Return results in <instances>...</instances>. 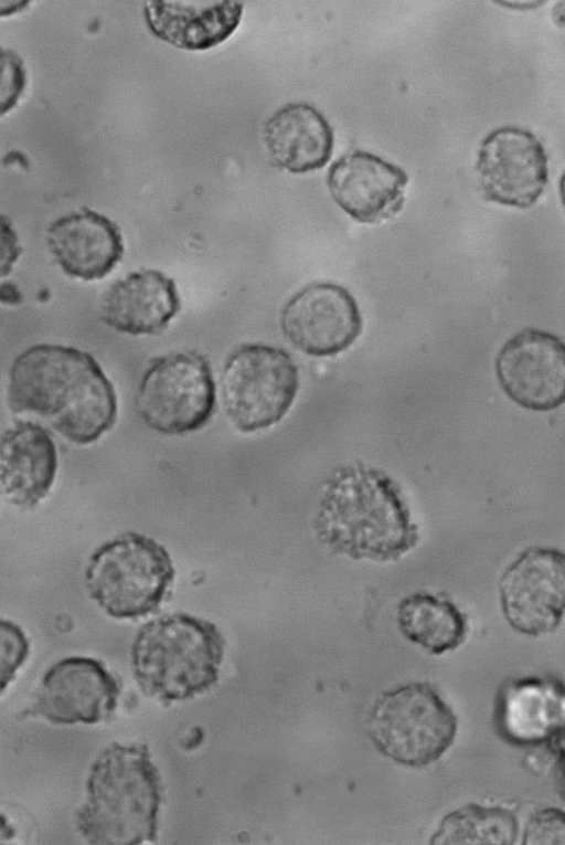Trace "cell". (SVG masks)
Returning <instances> with one entry per match:
<instances>
[{
  "instance_id": "obj_5",
  "label": "cell",
  "mask_w": 565,
  "mask_h": 845,
  "mask_svg": "<svg viewBox=\"0 0 565 845\" xmlns=\"http://www.w3.org/2000/svg\"><path fill=\"white\" fill-rule=\"evenodd\" d=\"M175 578L168 550L139 532H124L100 545L85 570L88 595L114 619L156 611Z\"/></svg>"
},
{
  "instance_id": "obj_21",
  "label": "cell",
  "mask_w": 565,
  "mask_h": 845,
  "mask_svg": "<svg viewBox=\"0 0 565 845\" xmlns=\"http://www.w3.org/2000/svg\"><path fill=\"white\" fill-rule=\"evenodd\" d=\"M396 623L404 637L434 655L456 649L468 632L467 615L451 600L427 592L402 598Z\"/></svg>"
},
{
  "instance_id": "obj_2",
  "label": "cell",
  "mask_w": 565,
  "mask_h": 845,
  "mask_svg": "<svg viewBox=\"0 0 565 845\" xmlns=\"http://www.w3.org/2000/svg\"><path fill=\"white\" fill-rule=\"evenodd\" d=\"M312 529L321 545L352 560L397 561L419 541L399 485L360 462L334 469L324 480Z\"/></svg>"
},
{
  "instance_id": "obj_16",
  "label": "cell",
  "mask_w": 565,
  "mask_h": 845,
  "mask_svg": "<svg viewBox=\"0 0 565 845\" xmlns=\"http://www.w3.org/2000/svg\"><path fill=\"white\" fill-rule=\"evenodd\" d=\"M181 308L177 286L157 270L130 272L103 294L99 316L116 331L156 335L164 330Z\"/></svg>"
},
{
  "instance_id": "obj_6",
  "label": "cell",
  "mask_w": 565,
  "mask_h": 845,
  "mask_svg": "<svg viewBox=\"0 0 565 845\" xmlns=\"http://www.w3.org/2000/svg\"><path fill=\"white\" fill-rule=\"evenodd\" d=\"M457 728L452 709L425 682L383 691L367 718V733L376 750L412 768L437 761L452 744Z\"/></svg>"
},
{
  "instance_id": "obj_19",
  "label": "cell",
  "mask_w": 565,
  "mask_h": 845,
  "mask_svg": "<svg viewBox=\"0 0 565 845\" xmlns=\"http://www.w3.org/2000/svg\"><path fill=\"white\" fill-rule=\"evenodd\" d=\"M264 141L276 166L291 173H305L330 160L334 135L316 107L297 102L281 106L267 118Z\"/></svg>"
},
{
  "instance_id": "obj_23",
  "label": "cell",
  "mask_w": 565,
  "mask_h": 845,
  "mask_svg": "<svg viewBox=\"0 0 565 845\" xmlns=\"http://www.w3.org/2000/svg\"><path fill=\"white\" fill-rule=\"evenodd\" d=\"M30 652V643L15 623L0 619V696L14 679Z\"/></svg>"
},
{
  "instance_id": "obj_25",
  "label": "cell",
  "mask_w": 565,
  "mask_h": 845,
  "mask_svg": "<svg viewBox=\"0 0 565 845\" xmlns=\"http://www.w3.org/2000/svg\"><path fill=\"white\" fill-rule=\"evenodd\" d=\"M22 253L19 236L10 219L0 213V277L8 276Z\"/></svg>"
},
{
  "instance_id": "obj_3",
  "label": "cell",
  "mask_w": 565,
  "mask_h": 845,
  "mask_svg": "<svg viewBox=\"0 0 565 845\" xmlns=\"http://www.w3.org/2000/svg\"><path fill=\"white\" fill-rule=\"evenodd\" d=\"M162 781L145 743L113 742L92 763L75 827L93 845H139L157 838Z\"/></svg>"
},
{
  "instance_id": "obj_15",
  "label": "cell",
  "mask_w": 565,
  "mask_h": 845,
  "mask_svg": "<svg viewBox=\"0 0 565 845\" xmlns=\"http://www.w3.org/2000/svg\"><path fill=\"white\" fill-rule=\"evenodd\" d=\"M46 244L66 275L86 282L105 277L124 255L118 225L85 207L52 221L46 230Z\"/></svg>"
},
{
  "instance_id": "obj_26",
  "label": "cell",
  "mask_w": 565,
  "mask_h": 845,
  "mask_svg": "<svg viewBox=\"0 0 565 845\" xmlns=\"http://www.w3.org/2000/svg\"><path fill=\"white\" fill-rule=\"evenodd\" d=\"M29 1L0 0V17L11 15L29 6Z\"/></svg>"
},
{
  "instance_id": "obj_7",
  "label": "cell",
  "mask_w": 565,
  "mask_h": 845,
  "mask_svg": "<svg viewBox=\"0 0 565 845\" xmlns=\"http://www.w3.org/2000/svg\"><path fill=\"white\" fill-rule=\"evenodd\" d=\"M220 387L228 420L243 433L255 432L287 414L299 388L298 369L281 348L246 344L226 358Z\"/></svg>"
},
{
  "instance_id": "obj_4",
  "label": "cell",
  "mask_w": 565,
  "mask_h": 845,
  "mask_svg": "<svg viewBox=\"0 0 565 845\" xmlns=\"http://www.w3.org/2000/svg\"><path fill=\"white\" fill-rule=\"evenodd\" d=\"M224 648L214 623L186 613L166 614L136 633L134 676L145 695L164 704L193 698L217 682Z\"/></svg>"
},
{
  "instance_id": "obj_8",
  "label": "cell",
  "mask_w": 565,
  "mask_h": 845,
  "mask_svg": "<svg viewBox=\"0 0 565 845\" xmlns=\"http://www.w3.org/2000/svg\"><path fill=\"white\" fill-rule=\"evenodd\" d=\"M211 367L199 352L174 351L151 360L137 394V410L150 429L181 435L202 429L215 410Z\"/></svg>"
},
{
  "instance_id": "obj_13",
  "label": "cell",
  "mask_w": 565,
  "mask_h": 845,
  "mask_svg": "<svg viewBox=\"0 0 565 845\" xmlns=\"http://www.w3.org/2000/svg\"><path fill=\"white\" fill-rule=\"evenodd\" d=\"M119 695L117 679L100 661L70 656L45 672L33 709L54 725H94L113 715Z\"/></svg>"
},
{
  "instance_id": "obj_14",
  "label": "cell",
  "mask_w": 565,
  "mask_h": 845,
  "mask_svg": "<svg viewBox=\"0 0 565 845\" xmlns=\"http://www.w3.org/2000/svg\"><path fill=\"white\" fill-rule=\"evenodd\" d=\"M326 182L347 214L360 223L374 224L401 211L408 175L374 154L354 150L330 166Z\"/></svg>"
},
{
  "instance_id": "obj_9",
  "label": "cell",
  "mask_w": 565,
  "mask_h": 845,
  "mask_svg": "<svg viewBox=\"0 0 565 845\" xmlns=\"http://www.w3.org/2000/svg\"><path fill=\"white\" fill-rule=\"evenodd\" d=\"M498 589L502 613L513 630L529 636L555 631L564 615V552L527 547L502 571Z\"/></svg>"
},
{
  "instance_id": "obj_18",
  "label": "cell",
  "mask_w": 565,
  "mask_h": 845,
  "mask_svg": "<svg viewBox=\"0 0 565 845\" xmlns=\"http://www.w3.org/2000/svg\"><path fill=\"white\" fill-rule=\"evenodd\" d=\"M242 13L239 1H148L143 9L157 38L186 51H204L226 41Z\"/></svg>"
},
{
  "instance_id": "obj_10",
  "label": "cell",
  "mask_w": 565,
  "mask_h": 845,
  "mask_svg": "<svg viewBox=\"0 0 565 845\" xmlns=\"http://www.w3.org/2000/svg\"><path fill=\"white\" fill-rule=\"evenodd\" d=\"M476 170L484 199L518 209L534 205L548 183L543 145L515 126L499 127L482 139Z\"/></svg>"
},
{
  "instance_id": "obj_24",
  "label": "cell",
  "mask_w": 565,
  "mask_h": 845,
  "mask_svg": "<svg viewBox=\"0 0 565 845\" xmlns=\"http://www.w3.org/2000/svg\"><path fill=\"white\" fill-rule=\"evenodd\" d=\"M26 85L22 57L13 50L0 47V117L18 104Z\"/></svg>"
},
{
  "instance_id": "obj_22",
  "label": "cell",
  "mask_w": 565,
  "mask_h": 845,
  "mask_svg": "<svg viewBox=\"0 0 565 845\" xmlns=\"http://www.w3.org/2000/svg\"><path fill=\"white\" fill-rule=\"evenodd\" d=\"M519 834L515 814L504 807L467 804L448 813L429 844H514Z\"/></svg>"
},
{
  "instance_id": "obj_11",
  "label": "cell",
  "mask_w": 565,
  "mask_h": 845,
  "mask_svg": "<svg viewBox=\"0 0 565 845\" xmlns=\"http://www.w3.org/2000/svg\"><path fill=\"white\" fill-rule=\"evenodd\" d=\"M362 316L355 298L341 285L312 283L291 296L280 313L286 339L309 356H334L360 336Z\"/></svg>"
},
{
  "instance_id": "obj_20",
  "label": "cell",
  "mask_w": 565,
  "mask_h": 845,
  "mask_svg": "<svg viewBox=\"0 0 565 845\" xmlns=\"http://www.w3.org/2000/svg\"><path fill=\"white\" fill-rule=\"evenodd\" d=\"M563 686L537 678L511 684L500 707L503 732L521 743L540 742L563 726Z\"/></svg>"
},
{
  "instance_id": "obj_1",
  "label": "cell",
  "mask_w": 565,
  "mask_h": 845,
  "mask_svg": "<svg viewBox=\"0 0 565 845\" xmlns=\"http://www.w3.org/2000/svg\"><path fill=\"white\" fill-rule=\"evenodd\" d=\"M7 402L13 413L36 414L76 444L97 441L117 416L115 389L95 358L62 345H34L14 358Z\"/></svg>"
},
{
  "instance_id": "obj_17",
  "label": "cell",
  "mask_w": 565,
  "mask_h": 845,
  "mask_svg": "<svg viewBox=\"0 0 565 845\" xmlns=\"http://www.w3.org/2000/svg\"><path fill=\"white\" fill-rule=\"evenodd\" d=\"M56 467L55 444L40 424L18 421L0 434V488L12 505L31 508L40 503Z\"/></svg>"
},
{
  "instance_id": "obj_12",
  "label": "cell",
  "mask_w": 565,
  "mask_h": 845,
  "mask_svg": "<svg viewBox=\"0 0 565 845\" xmlns=\"http://www.w3.org/2000/svg\"><path fill=\"white\" fill-rule=\"evenodd\" d=\"M503 392L518 405L546 412L565 398V347L555 335L525 328L510 338L495 358Z\"/></svg>"
}]
</instances>
